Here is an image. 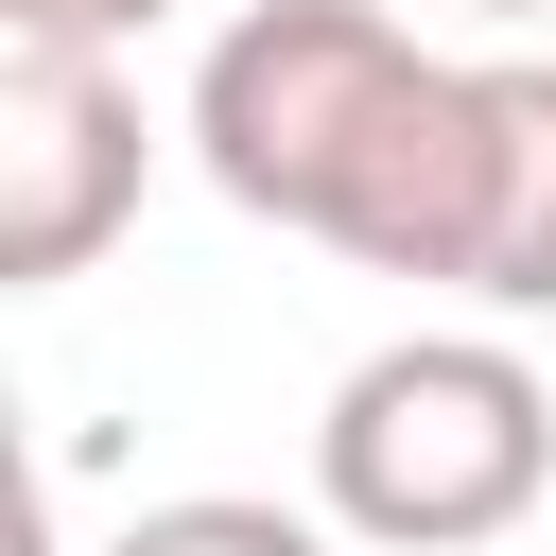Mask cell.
Listing matches in <instances>:
<instances>
[{
    "mask_svg": "<svg viewBox=\"0 0 556 556\" xmlns=\"http://www.w3.org/2000/svg\"><path fill=\"white\" fill-rule=\"evenodd\" d=\"M191 174L243 226L469 295L504 208V70L417 52L382 0H243L191 70Z\"/></svg>",
    "mask_w": 556,
    "mask_h": 556,
    "instance_id": "6da1fadb",
    "label": "cell"
},
{
    "mask_svg": "<svg viewBox=\"0 0 556 556\" xmlns=\"http://www.w3.org/2000/svg\"><path fill=\"white\" fill-rule=\"evenodd\" d=\"M556 486V400L504 330H400L313 417V504L365 556H486Z\"/></svg>",
    "mask_w": 556,
    "mask_h": 556,
    "instance_id": "7a4b0ae2",
    "label": "cell"
},
{
    "mask_svg": "<svg viewBox=\"0 0 556 556\" xmlns=\"http://www.w3.org/2000/svg\"><path fill=\"white\" fill-rule=\"evenodd\" d=\"M139 174H156L139 70L104 35H0V278L17 295L87 278L139 226Z\"/></svg>",
    "mask_w": 556,
    "mask_h": 556,
    "instance_id": "3957f363",
    "label": "cell"
},
{
    "mask_svg": "<svg viewBox=\"0 0 556 556\" xmlns=\"http://www.w3.org/2000/svg\"><path fill=\"white\" fill-rule=\"evenodd\" d=\"M504 330L556 313V52H504V208H486V278Z\"/></svg>",
    "mask_w": 556,
    "mask_h": 556,
    "instance_id": "277c9868",
    "label": "cell"
},
{
    "mask_svg": "<svg viewBox=\"0 0 556 556\" xmlns=\"http://www.w3.org/2000/svg\"><path fill=\"white\" fill-rule=\"evenodd\" d=\"M348 521L330 504H243V486H191V504H139L104 556H330Z\"/></svg>",
    "mask_w": 556,
    "mask_h": 556,
    "instance_id": "5b68a950",
    "label": "cell"
},
{
    "mask_svg": "<svg viewBox=\"0 0 556 556\" xmlns=\"http://www.w3.org/2000/svg\"><path fill=\"white\" fill-rule=\"evenodd\" d=\"M156 17H174V0H0V35H104V52L156 35Z\"/></svg>",
    "mask_w": 556,
    "mask_h": 556,
    "instance_id": "8992f818",
    "label": "cell"
},
{
    "mask_svg": "<svg viewBox=\"0 0 556 556\" xmlns=\"http://www.w3.org/2000/svg\"><path fill=\"white\" fill-rule=\"evenodd\" d=\"M469 17H556V0H469Z\"/></svg>",
    "mask_w": 556,
    "mask_h": 556,
    "instance_id": "52a82bcc",
    "label": "cell"
}]
</instances>
